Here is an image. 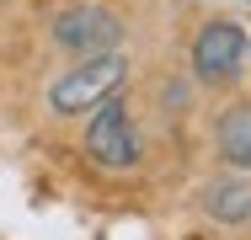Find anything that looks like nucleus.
I'll use <instances>...</instances> for the list:
<instances>
[{
    "label": "nucleus",
    "mask_w": 251,
    "mask_h": 240,
    "mask_svg": "<svg viewBox=\"0 0 251 240\" xmlns=\"http://www.w3.org/2000/svg\"><path fill=\"white\" fill-rule=\"evenodd\" d=\"M193 64L203 80H235L246 70V32L230 22H208L193 38Z\"/></svg>",
    "instance_id": "3"
},
{
    "label": "nucleus",
    "mask_w": 251,
    "mask_h": 240,
    "mask_svg": "<svg viewBox=\"0 0 251 240\" xmlns=\"http://www.w3.org/2000/svg\"><path fill=\"white\" fill-rule=\"evenodd\" d=\"M203 208H208L214 219H225V224H241V219H251V187L235 182V176L208 182V187H203Z\"/></svg>",
    "instance_id": "5"
},
{
    "label": "nucleus",
    "mask_w": 251,
    "mask_h": 240,
    "mask_svg": "<svg viewBox=\"0 0 251 240\" xmlns=\"http://www.w3.org/2000/svg\"><path fill=\"white\" fill-rule=\"evenodd\" d=\"M53 38L70 48V53H112V48L123 43V22L112 16V11H101V5H75V11H59V22H53Z\"/></svg>",
    "instance_id": "2"
},
{
    "label": "nucleus",
    "mask_w": 251,
    "mask_h": 240,
    "mask_svg": "<svg viewBox=\"0 0 251 240\" xmlns=\"http://www.w3.org/2000/svg\"><path fill=\"white\" fill-rule=\"evenodd\" d=\"M86 149H91V160H101V166H134L139 160V139L128 128V112L112 96L97 107V118L86 128Z\"/></svg>",
    "instance_id": "4"
},
{
    "label": "nucleus",
    "mask_w": 251,
    "mask_h": 240,
    "mask_svg": "<svg viewBox=\"0 0 251 240\" xmlns=\"http://www.w3.org/2000/svg\"><path fill=\"white\" fill-rule=\"evenodd\" d=\"M219 155L230 166L251 171V107H230L219 118Z\"/></svg>",
    "instance_id": "6"
},
{
    "label": "nucleus",
    "mask_w": 251,
    "mask_h": 240,
    "mask_svg": "<svg viewBox=\"0 0 251 240\" xmlns=\"http://www.w3.org/2000/svg\"><path fill=\"white\" fill-rule=\"evenodd\" d=\"M118 86H123V59H112V53H91L80 70H70V75L49 91V101H53V112L75 118V112H86V107H101Z\"/></svg>",
    "instance_id": "1"
}]
</instances>
